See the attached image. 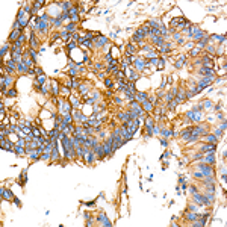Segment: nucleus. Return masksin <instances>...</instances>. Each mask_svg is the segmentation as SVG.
<instances>
[{
    "label": "nucleus",
    "mask_w": 227,
    "mask_h": 227,
    "mask_svg": "<svg viewBox=\"0 0 227 227\" xmlns=\"http://www.w3.org/2000/svg\"><path fill=\"white\" fill-rule=\"evenodd\" d=\"M29 18H30V14L29 12H26L24 9H21L18 12V17H17V21H18V24L21 27H26L27 24H29Z\"/></svg>",
    "instance_id": "f257e3e1"
},
{
    "label": "nucleus",
    "mask_w": 227,
    "mask_h": 227,
    "mask_svg": "<svg viewBox=\"0 0 227 227\" xmlns=\"http://www.w3.org/2000/svg\"><path fill=\"white\" fill-rule=\"evenodd\" d=\"M186 26H189V21H186L185 18H174V20H171L173 30H176V29H183V30H185V27H186Z\"/></svg>",
    "instance_id": "f03ea898"
},
{
    "label": "nucleus",
    "mask_w": 227,
    "mask_h": 227,
    "mask_svg": "<svg viewBox=\"0 0 227 227\" xmlns=\"http://www.w3.org/2000/svg\"><path fill=\"white\" fill-rule=\"evenodd\" d=\"M198 171L200 173H204V176H212L213 171L210 167H206V165H198Z\"/></svg>",
    "instance_id": "7ed1b4c3"
},
{
    "label": "nucleus",
    "mask_w": 227,
    "mask_h": 227,
    "mask_svg": "<svg viewBox=\"0 0 227 227\" xmlns=\"http://www.w3.org/2000/svg\"><path fill=\"white\" fill-rule=\"evenodd\" d=\"M215 148H217L215 144H208V145L201 147V150H203L204 153H213V151H215Z\"/></svg>",
    "instance_id": "20e7f679"
},
{
    "label": "nucleus",
    "mask_w": 227,
    "mask_h": 227,
    "mask_svg": "<svg viewBox=\"0 0 227 227\" xmlns=\"http://www.w3.org/2000/svg\"><path fill=\"white\" fill-rule=\"evenodd\" d=\"M0 194H2V197H8V198H14V195H12V192L9 191V189H5V188H2V189H0Z\"/></svg>",
    "instance_id": "39448f33"
},
{
    "label": "nucleus",
    "mask_w": 227,
    "mask_h": 227,
    "mask_svg": "<svg viewBox=\"0 0 227 227\" xmlns=\"http://www.w3.org/2000/svg\"><path fill=\"white\" fill-rule=\"evenodd\" d=\"M142 106H144V109H145V111H151V109H153V103H151L150 100L142 101Z\"/></svg>",
    "instance_id": "423d86ee"
},
{
    "label": "nucleus",
    "mask_w": 227,
    "mask_h": 227,
    "mask_svg": "<svg viewBox=\"0 0 227 227\" xmlns=\"http://www.w3.org/2000/svg\"><path fill=\"white\" fill-rule=\"evenodd\" d=\"M145 124H147V130H148V133H153V121H151L150 118L148 120H145Z\"/></svg>",
    "instance_id": "0eeeda50"
},
{
    "label": "nucleus",
    "mask_w": 227,
    "mask_h": 227,
    "mask_svg": "<svg viewBox=\"0 0 227 227\" xmlns=\"http://www.w3.org/2000/svg\"><path fill=\"white\" fill-rule=\"evenodd\" d=\"M98 221H100V222L103 221V224H105V226H108V227H109V226H112V222H111V221H109L105 215H100V217H98Z\"/></svg>",
    "instance_id": "6e6552de"
},
{
    "label": "nucleus",
    "mask_w": 227,
    "mask_h": 227,
    "mask_svg": "<svg viewBox=\"0 0 227 227\" xmlns=\"http://www.w3.org/2000/svg\"><path fill=\"white\" fill-rule=\"evenodd\" d=\"M200 73H201V74H206V76H213V71H212L210 68H208V67H203V68L200 70Z\"/></svg>",
    "instance_id": "1a4fd4ad"
},
{
    "label": "nucleus",
    "mask_w": 227,
    "mask_h": 227,
    "mask_svg": "<svg viewBox=\"0 0 227 227\" xmlns=\"http://www.w3.org/2000/svg\"><path fill=\"white\" fill-rule=\"evenodd\" d=\"M194 200L197 201V203H200V204H204V198H203V195H200V194H194Z\"/></svg>",
    "instance_id": "9d476101"
},
{
    "label": "nucleus",
    "mask_w": 227,
    "mask_h": 227,
    "mask_svg": "<svg viewBox=\"0 0 227 227\" xmlns=\"http://www.w3.org/2000/svg\"><path fill=\"white\" fill-rule=\"evenodd\" d=\"M191 129H188L186 132H182V138L183 139H186V141H189V139H191Z\"/></svg>",
    "instance_id": "9b49d317"
},
{
    "label": "nucleus",
    "mask_w": 227,
    "mask_h": 227,
    "mask_svg": "<svg viewBox=\"0 0 227 227\" xmlns=\"http://www.w3.org/2000/svg\"><path fill=\"white\" fill-rule=\"evenodd\" d=\"M204 162L208 164V165H212L213 162H215V158H213L212 155H209V156H206V159H204Z\"/></svg>",
    "instance_id": "f8f14e48"
},
{
    "label": "nucleus",
    "mask_w": 227,
    "mask_h": 227,
    "mask_svg": "<svg viewBox=\"0 0 227 227\" xmlns=\"http://www.w3.org/2000/svg\"><path fill=\"white\" fill-rule=\"evenodd\" d=\"M96 41H97V44H98V45H103V44H106L108 38H106V36H98V38H97Z\"/></svg>",
    "instance_id": "ddd939ff"
},
{
    "label": "nucleus",
    "mask_w": 227,
    "mask_h": 227,
    "mask_svg": "<svg viewBox=\"0 0 227 227\" xmlns=\"http://www.w3.org/2000/svg\"><path fill=\"white\" fill-rule=\"evenodd\" d=\"M44 5H45V2H43V0H41V2H39V0H38V2H35V3H34V12L38 9V8L44 6Z\"/></svg>",
    "instance_id": "4468645a"
},
{
    "label": "nucleus",
    "mask_w": 227,
    "mask_h": 227,
    "mask_svg": "<svg viewBox=\"0 0 227 227\" xmlns=\"http://www.w3.org/2000/svg\"><path fill=\"white\" fill-rule=\"evenodd\" d=\"M188 117L192 118V120H200L201 115H200V114H195V112H188Z\"/></svg>",
    "instance_id": "2eb2a0df"
},
{
    "label": "nucleus",
    "mask_w": 227,
    "mask_h": 227,
    "mask_svg": "<svg viewBox=\"0 0 227 227\" xmlns=\"http://www.w3.org/2000/svg\"><path fill=\"white\" fill-rule=\"evenodd\" d=\"M41 133H43V130L36 129V127H34V129H32V135H34L35 138H38V136H41Z\"/></svg>",
    "instance_id": "dca6fc26"
},
{
    "label": "nucleus",
    "mask_w": 227,
    "mask_h": 227,
    "mask_svg": "<svg viewBox=\"0 0 227 227\" xmlns=\"http://www.w3.org/2000/svg\"><path fill=\"white\" fill-rule=\"evenodd\" d=\"M153 43L155 44H158V45H164V41H162V38H159V36H153Z\"/></svg>",
    "instance_id": "f3484780"
},
{
    "label": "nucleus",
    "mask_w": 227,
    "mask_h": 227,
    "mask_svg": "<svg viewBox=\"0 0 227 227\" xmlns=\"http://www.w3.org/2000/svg\"><path fill=\"white\" fill-rule=\"evenodd\" d=\"M183 62H185V56H180V59L176 62V67L177 68H182V67H183Z\"/></svg>",
    "instance_id": "a211bd4d"
},
{
    "label": "nucleus",
    "mask_w": 227,
    "mask_h": 227,
    "mask_svg": "<svg viewBox=\"0 0 227 227\" xmlns=\"http://www.w3.org/2000/svg\"><path fill=\"white\" fill-rule=\"evenodd\" d=\"M136 98H138V100H141V101H145V100H147V94H145V92H139L138 96H136Z\"/></svg>",
    "instance_id": "6ab92c4d"
},
{
    "label": "nucleus",
    "mask_w": 227,
    "mask_h": 227,
    "mask_svg": "<svg viewBox=\"0 0 227 227\" xmlns=\"http://www.w3.org/2000/svg\"><path fill=\"white\" fill-rule=\"evenodd\" d=\"M133 64H135V67L138 68V70H142V68H144V64H142V61H138V59H136V61H133Z\"/></svg>",
    "instance_id": "aec40b11"
},
{
    "label": "nucleus",
    "mask_w": 227,
    "mask_h": 227,
    "mask_svg": "<svg viewBox=\"0 0 227 227\" xmlns=\"http://www.w3.org/2000/svg\"><path fill=\"white\" fill-rule=\"evenodd\" d=\"M6 67H8V68H11V70H14V68H15V61H14V59L8 61V62H6Z\"/></svg>",
    "instance_id": "412c9836"
},
{
    "label": "nucleus",
    "mask_w": 227,
    "mask_h": 227,
    "mask_svg": "<svg viewBox=\"0 0 227 227\" xmlns=\"http://www.w3.org/2000/svg\"><path fill=\"white\" fill-rule=\"evenodd\" d=\"M24 64H26V67H27V68H29V67H32V61L27 58L26 53H24Z\"/></svg>",
    "instance_id": "4be33fe9"
},
{
    "label": "nucleus",
    "mask_w": 227,
    "mask_h": 227,
    "mask_svg": "<svg viewBox=\"0 0 227 227\" xmlns=\"http://www.w3.org/2000/svg\"><path fill=\"white\" fill-rule=\"evenodd\" d=\"M74 27H76V23H71V24H68V26L65 27V30L67 32H74Z\"/></svg>",
    "instance_id": "5701e85b"
},
{
    "label": "nucleus",
    "mask_w": 227,
    "mask_h": 227,
    "mask_svg": "<svg viewBox=\"0 0 227 227\" xmlns=\"http://www.w3.org/2000/svg\"><path fill=\"white\" fill-rule=\"evenodd\" d=\"M24 39H26V36H24V35H20V38H18L17 43H15V45H18V47H20V45L24 43Z\"/></svg>",
    "instance_id": "b1692460"
},
{
    "label": "nucleus",
    "mask_w": 227,
    "mask_h": 227,
    "mask_svg": "<svg viewBox=\"0 0 227 227\" xmlns=\"http://www.w3.org/2000/svg\"><path fill=\"white\" fill-rule=\"evenodd\" d=\"M6 96L8 97H15V96H17V91H15V89H9V91H6Z\"/></svg>",
    "instance_id": "393cba45"
},
{
    "label": "nucleus",
    "mask_w": 227,
    "mask_h": 227,
    "mask_svg": "<svg viewBox=\"0 0 227 227\" xmlns=\"http://www.w3.org/2000/svg\"><path fill=\"white\" fill-rule=\"evenodd\" d=\"M170 47H171L170 44H165V45H162V47H160V53H167L168 50H170Z\"/></svg>",
    "instance_id": "a878e982"
},
{
    "label": "nucleus",
    "mask_w": 227,
    "mask_h": 227,
    "mask_svg": "<svg viewBox=\"0 0 227 227\" xmlns=\"http://www.w3.org/2000/svg\"><path fill=\"white\" fill-rule=\"evenodd\" d=\"M206 139H208L209 142H212V144H215V142H217V138H215L213 135H208V136H206Z\"/></svg>",
    "instance_id": "bb28decb"
},
{
    "label": "nucleus",
    "mask_w": 227,
    "mask_h": 227,
    "mask_svg": "<svg viewBox=\"0 0 227 227\" xmlns=\"http://www.w3.org/2000/svg\"><path fill=\"white\" fill-rule=\"evenodd\" d=\"M29 53H30V56H32V59H34V62H36V52L34 50V48H30V50H29Z\"/></svg>",
    "instance_id": "cd10ccee"
},
{
    "label": "nucleus",
    "mask_w": 227,
    "mask_h": 227,
    "mask_svg": "<svg viewBox=\"0 0 227 227\" xmlns=\"http://www.w3.org/2000/svg\"><path fill=\"white\" fill-rule=\"evenodd\" d=\"M30 44H32V47H35V45H36V38H35L34 34H30Z\"/></svg>",
    "instance_id": "c85d7f7f"
},
{
    "label": "nucleus",
    "mask_w": 227,
    "mask_h": 227,
    "mask_svg": "<svg viewBox=\"0 0 227 227\" xmlns=\"http://www.w3.org/2000/svg\"><path fill=\"white\" fill-rule=\"evenodd\" d=\"M186 218L188 220H197L198 215H195V213H186Z\"/></svg>",
    "instance_id": "c756f323"
},
{
    "label": "nucleus",
    "mask_w": 227,
    "mask_h": 227,
    "mask_svg": "<svg viewBox=\"0 0 227 227\" xmlns=\"http://www.w3.org/2000/svg\"><path fill=\"white\" fill-rule=\"evenodd\" d=\"M36 80H38V83H44V80H45V76H44V74H41V76H38V77H36Z\"/></svg>",
    "instance_id": "7c9ffc66"
},
{
    "label": "nucleus",
    "mask_w": 227,
    "mask_h": 227,
    "mask_svg": "<svg viewBox=\"0 0 227 227\" xmlns=\"http://www.w3.org/2000/svg\"><path fill=\"white\" fill-rule=\"evenodd\" d=\"M74 118H76V120H82V121H85V120H86V117H83V115H80V114H74Z\"/></svg>",
    "instance_id": "2f4dec72"
},
{
    "label": "nucleus",
    "mask_w": 227,
    "mask_h": 227,
    "mask_svg": "<svg viewBox=\"0 0 227 227\" xmlns=\"http://www.w3.org/2000/svg\"><path fill=\"white\" fill-rule=\"evenodd\" d=\"M24 183H26V170L21 173V185H24Z\"/></svg>",
    "instance_id": "473e14b6"
},
{
    "label": "nucleus",
    "mask_w": 227,
    "mask_h": 227,
    "mask_svg": "<svg viewBox=\"0 0 227 227\" xmlns=\"http://www.w3.org/2000/svg\"><path fill=\"white\" fill-rule=\"evenodd\" d=\"M123 77H124V73H123V71H118V73H117V79H118V80H123Z\"/></svg>",
    "instance_id": "72a5a7b5"
},
{
    "label": "nucleus",
    "mask_w": 227,
    "mask_h": 227,
    "mask_svg": "<svg viewBox=\"0 0 227 227\" xmlns=\"http://www.w3.org/2000/svg\"><path fill=\"white\" fill-rule=\"evenodd\" d=\"M198 52H200V47H198V48H194V50L191 52V55H192V56H195V55H198Z\"/></svg>",
    "instance_id": "f704fd0d"
},
{
    "label": "nucleus",
    "mask_w": 227,
    "mask_h": 227,
    "mask_svg": "<svg viewBox=\"0 0 227 227\" xmlns=\"http://www.w3.org/2000/svg\"><path fill=\"white\" fill-rule=\"evenodd\" d=\"M6 52H8V45H3V47H2V53H0V55L3 56V55H5Z\"/></svg>",
    "instance_id": "c9c22d12"
},
{
    "label": "nucleus",
    "mask_w": 227,
    "mask_h": 227,
    "mask_svg": "<svg viewBox=\"0 0 227 227\" xmlns=\"http://www.w3.org/2000/svg\"><path fill=\"white\" fill-rule=\"evenodd\" d=\"M71 103H73V106H79V101H77V98H71Z\"/></svg>",
    "instance_id": "e433bc0d"
},
{
    "label": "nucleus",
    "mask_w": 227,
    "mask_h": 227,
    "mask_svg": "<svg viewBox=\"0 0 227 227\" xmlns=\"http://www.w3.org/2000/svg\"><path fill=\"white\" fill-rule=\"evenodd\" d=\"M105 83H106V86H109V88H111V86H112V80L106 79V80H105Z\"/></svg>",
    "instance_id": "4c0bfd02"
},
{
    "label": "nucleus",
    "mask_w": 227,
    "mask_h": 227,
    "mask_svg": "<svg viewBox=\"0 0 227 227\" xmlns=\"http://www.w3.org/2000/svg\"><path fill=\"white\" fill-rule=\"evenodd\" d=\"M86 91H88V88H86L85 85H82L80 86V92H86Z\"/></svg>",
    "instance_id": "58836bf2"
},
{
    "label": "nucleus",
    "mask_w": 227,
    "mask_h": 227,
    "mask_svg": "<svg viewBox=\"0 0 227 227\" xmlns=\"http://www.w3.org/2000/svg\"><path fill=\"white\" fill-rule=\"evenodd\" d=\"M68 47L70 48H74V47H76V43H68Z\"/></svg>",
    "instance_id": "ea45409f"
},
{
    "label": "nucleus",
    "mask_w": 227,
    "mask_h": 227,
    "mask_svg": "<svg viewBox=\"0 0 227 227\" xmlns=\"http://www.w3.org/2000/svg\"><path fill=\"white\" fill-rule=\"evenodd\" d=\"M106 59H108L109 62H111V61H112V56H111V53H108V55H106Z\"/></svg>",
    "instance_id": "a19ab883"
},
{
    "label": "nucleus",
    "mask_w": 227,
    "mask_h": 227,
    "mask_svg": "<svg viewBox=\"0 0 227 227\" xmlns=\"http://www.w3.org/2000/svg\"><path fill=\"white\" fill-rule=\"evenodd\" d=\"M71 86H73V88H76V86H77V82H76V79H73V85H71Z\"/></svg>",
    "instance_id": "79ce46f5"
},
{
    "label": "nucleus",
    "mask_w": 227,
    "mask_h": 227,
    "mask_svg": "<svg viewBox=\"0 0 227 227\" xmlns=\"http://www.w3.org/2000/svg\"><path fill=\"white\" fill-rule=\"evenodd\" d=\"M189 189H191V192H192V194H195V192H197V189H195V188H194V186H191V188H189Z\"/></svg>",
    "instance_id": "37998d69"
}]
</instances>
